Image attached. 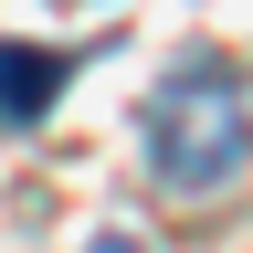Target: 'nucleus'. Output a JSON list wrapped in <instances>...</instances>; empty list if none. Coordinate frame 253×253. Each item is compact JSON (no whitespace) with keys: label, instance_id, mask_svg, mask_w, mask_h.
<instances>
[{"label":"nucleus","instance_id":"7ed1b4c3","mask_svg":"<svg viewBox=\"0 0 253 253\" xmlns=\"http://www.w3.org/2000/svg\"><path fill=\"white\" fill-rule=\"evenodd\" d=\"M84 253H148V243H126V232H95V243H84Z\"/></svg>","mask_w":253,"mask_h":253},{"label":"nucleus","instance_id":"f257e3e1","mask_svg":"<svg viewBox=\"0 0 253 253\" xmlns=\"http://www.w3.org/2000/svg\"><path fill=\"white\" fill-rule=\"evenodd\" d=\"M148 169L190 201H211L253 169V84L232 63H179L148 95Z\"/></svg>","mask_w":253,"mask_h":253},{"label":"nucleus","instance_id":"f03ea898","mask_svg":"<svg viewBox=\"0 0 253 253\" xmlns=\"http://www.w3.org/2000/svg\"><path fill=\"white\" fill-rule=\"evenodd\" d=\"M53 84H63V63H21L11 42H0V106L32 116V106H53Z\"/></svg>","mask_w":253,"mask_h":253}]
</instances>
